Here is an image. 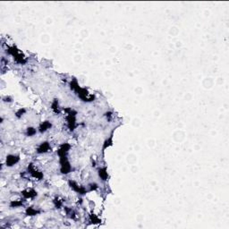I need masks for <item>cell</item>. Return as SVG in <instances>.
<instances>
[{"label": "cell", "instance_id": "11", "mask_svg": "<svg viewBox=\"0 0 229 229\" xmlns=\"http://www.w3.org/2000/svg\"><path fill=\"white\" fill-rule=\"evenodd\" d=\"M51 127H52V124L49 121H45L39 124V131L42 133V132H45L46 131H48L49 129H50Z\"/></svg>", "mask_w": 229, "mask_h": 229}, {"label": "cell", "instance_id": "16", "mask_svg": "<svg viewBox=\"0 0 229 229\" xmlns=\"http://www.w3.org/2000/svg\"><path fill=\"white\" fill-rule=\"evenodd\" d=\"M65 211L66 215H67L69 217H71V218H73V219L75 218V213H74V211H73L72 209H70V208H68V207H65Z\"/></svg>", "mask_w": 229, "mask_h": 229}, {"label": "cell", "instance_id": "15", "mask_svg": "<svg viewBox=\"0 0 229 229\" xmlns=\"http://www.w3.org/2000/svg\"><path fill=\"white\" fill-rule=\"evenodd\" d=\"M113 145V134L109 137L108 139H107L105 142H104V143H103V147H102V150H105L107 148H108V147H110V146H112Z\"/></svg>", "mask_w": 229, "mask_h": 229}, {"label": "cell", "instance_id": "4", "mask_svg": "<svg viewBox=\"0 0 229 229\" xmlns=\"http://www.w3.org/2000/svg\"><path fill=\"white\" fill-rule=\"evenodd\" d=\"M59 162H60V170H61L62 174H67L72 171V166L67 158V156L59 157Z\"/></svg>", "mask_w": 229, "mask_h": 229}, {"label": "cell", "instance_id": "3", "mask_svg": "<svg viewBox=\"0 0 229 229\" xmlns=\"http://www.w3.org/2000/svg\"><path fill=\"white\" fill-rule=\"evenodd\" d=\"M7 52L14 57V59H15L17 63L23 65V64H24V63L26 62V59H25L24 55H23L16 47H15V46H13V47H9Z\"/></svg>", "mask_w": 229, "mask_h": 229}, {"label": "cell", "instance_id": "10", "mask_svg": "<svg viewBox=\"0 0 229 229\" xmlns=\"http://www.w3.org/2000/svg\"><path fill=\"white\" fill-rule=\"evenodd\" d=\"M22 194L23 196L25 198V199H32L34 197H36L38 195L37 192L33 189H29V190H24L22 192Z\"/></svg>", "mask_w": 229, "mask_h": 229}, {"label": "cell", "instance_id": "14", "mask_svg": "<svg viewBox=\"0 0 229 229\" xmlns=\"http://www.w3.org/2000/svg\"><path fill=\"white\" fill-rule=\"evenodd\" d=\"M51 109L53 110V112L55 114H59L60 109H59V104H58V100H54L52 104H51Z\"/></svg>", "mask_w": 229, "mask_h": 229}, {"label": "cell", "instance_id": "13", "mask_svg": "<svg viewBox=\"0 0 229 229\" xmlns=\"http://www.w3.org/2000/svg\"><path fill=\"white\" fill-rule=\"evenodd\" d=\"M25 213H26V215H27V216L32 217V216H36V215L39 214V213H40V211H39V210H38V209H33L32 207H29V208H27V209H26Z\"/></svg>", "mask_w": 229, "mask_h": 229}, {"label": "cell", "instance_id": "20", "mask_svg": "<svg viewBox=\"0 0 229 229\" xmlns=\"http://www.w3.org/2000/svg\"><path fill=\"white\" fill-rule=\"evenodd\" d=\"M25 109L24 108H20V109H18L17 111H16V113H15V116H16V117L17 118H20V117H22V116L25 113Z\"/></svg>", "mask_w": 229, "mask_h": 229}, {"label": "cell", "instance_id": "7", "mask_svg": "<svg viewBox=\"0 0 229 229\" xmlns=\"http://www.w3.org/2000/svg\"><path fill=\"white\" fill-rule=\"evenodd\" d=\"M20 160V157L18 155H8L6 159L7 166H13L17 164Z\"/></svg>", "mask_w": 229, "mask_h": 229}, {"label": "cell", "instance_id": "6", "mask_svg": "<svg viewBox=\"0 0 229 229\" xmlns=\"http://www.w3.org/2000/svg\"><path fill=\"white\" fill-rule=\"evenodd\" d=\"M28 172L31 174V175L32 177H34L38 180H42L43 179V174L40 171L35 169L34 166H33V164H31V163L28 166Z\"/></svg>", "mask_w": 229, "mask_h": 229}, {"label": "cell", "instance_id": "9", "mask_svg": "<svg viewBox=\"0 0 229 229\" xmlns=\"http://www.w3.org/2000/svg\"><path fill=\"white\" fill-rule=\"evenodd\" d=\"M70 148H71V146H70L68 143H64V144H62V145L59 147L58 150H57L58 156H59V157H61V156H67V153H68Z\"/></svg>", "mask_w": 229, "mask_h": 229}, {"label": "cell", "instance_id": "1", "mask_svg": "<svg viewBox=\"0 0 229 229\" xmlns=\"http://www.w3.org/2000/svg\"><path fill=\"white\" fill-rule=\"evenodd\" d=\"M70 88H71V89L75 91V93L77 94V96L84 102H91V101H93L95 100V96L90 95L86 89L80 87V85L78 84V82L75 79L71 81Z\"/></svg>", "mask_w": 229, "mask_h": 229}, {"label": "cell", "instance_id": "22", "mask_svg": "<svg viewBox=\"0 0 229 229\" xmlns=\"http://www.w3.org/2000/svg\"><path fill=\"white\" fill-rule=\"evenodd\" d=\"M89 192H92V191H96L97 189H98V185L97 184H95V182H93V184H90L89 185Z\"/></svg>", "mask_w": 229, "mask_h": 229}, {"label": "cell", "instance_id": "21", "mask_svg": "<svg viewBox=\"0 0 229 229\" xmlns=\"http://www.w3.org/2000/svg\"><path fill=\"white\" fill-rule=\"evenodd\" d=\"M53 202H54V205H55V207H56L57 209H60V208H61V206H62V201H59L58 198H56V199L53 201Z\"/></svg>", "mask_w": 229, "mask_h": 229}, {"label": "cell", "instance_id": "19", "mask_svg": "<svg viewBox=\"0 0 229 229\" xmlns=\"http://www.w3.org/2000/svg\"><path fill=\"white\" fill-rule=\"evenodd\" d=\"M23 203V201H11V203H10V207L11 208H18V207H20V206H22Z\"/></svg>", "mask_w": 229, "mask_h": 229}, {"label": "cell", "instance_id": "18", "mask_svg": "<svg viewBox=\"0 0 229 229\" xmlns=\"http://www.w3.org/2000/svg\"><path fill=\"white\" fill-rule=\"evenodd\" d=\"M26 134L29 137H31V136L35 135L36 134V129L33 128V127H28L27 131H26Z\"/></svg>", "mask_w": 229, "mask_h": 229}, {"label": "cell", "instance_id": "8", "mask_svg": "<svg viewBox=\"0 0 229 229\" xmlns=\"http://www.w3.org/2000/svg\"><path fill=\"white\" fill-rule=\"evenodd\" d=\"M51 150L50 148V145L48 142H41L39 144V146L37 148V152L39 154H42V153H47L49 152V150Z\"/></svg>", "mask_w": 229, "mask_h": 229}, {"label": "cell", "instance_id": "17", "mask_svg": "<svg viewBox=\"0 0 229 229\" xmlns=\"http://www.w3.org/2000/svg\"><path fill=\"white\" fill-rule=\"evenodd\" d=\"M89 218H90V222L92 223V224H100L101 222V220L94 214H91L89 216Z\"/></svg>", "mask_w": 229, "mask_h": 229}, {"label": "cell", "instance_id": "5", "mask_svg": "<svg viewBox=\"0 0 229 229\" xmlns=\"http://www.w3.org/2000/svg\"><path fill=\"white\" fill-rule=\"evenodd\" d=\"M68 185H69V186L71 187V189H73L74 192H76V193H79V194L84 195V194L87 193V190H86L83 186L78 185V184H77L76 182H74V181L70 180V181L68 182Z\"/></svg>", "mask_w": 229, "mask_h": 229}, {"label": "cell", "instance_id": "2", "mask_svg": "<svg viewBox=\"0 0 229 229\" xmlns=\"http://www.w3.org/2000/svg\"><path fill=\"white\" fill-rule=\"evenodd\" d=\"M64 111L67 114L66 116V121H67V126L70 131H73L76 127V115L77 112L70 108H64Z\"/></svg>", "mask_w": 229, "mask_h": 229}, {"label": "cell", "instance_id": "12", "mask_svg": "<svg viewBox=\"0 0 229 229\" xmlns=\"http://www.w3.org/2000/svg\"><path fill=\"white\" fill-rule=\"evenodd\" d=\"M98 173H99V176L100 177V179L102 181H106L108 177V170L106 167H100L99 168L98 170Z\"/></svg>", "mask_w": 229, "mask_h": 229}]
</instances>
